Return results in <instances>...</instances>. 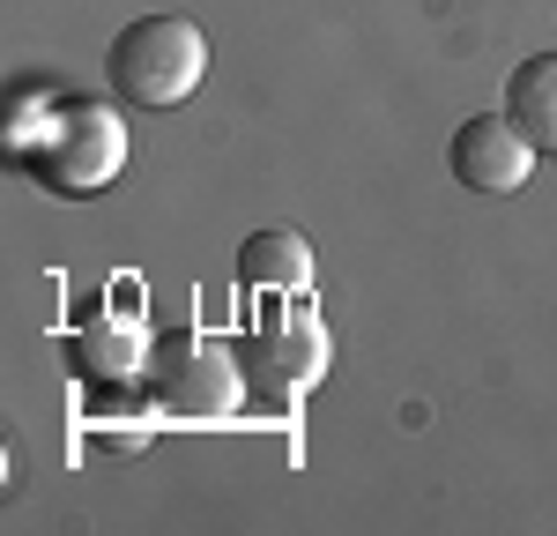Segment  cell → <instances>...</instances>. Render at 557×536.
<instances>
[{
    "label": "cell",
    "instance_id": "obj_1",
    "mask_svg": "<svg viewBox=\"0 0 557 536\" xmlns=\"http://www.w3.org/2000/svg\"><path fill=\"white\" fill-rule=\"evenodd\" d=\"M104 75H112V97L141 112H178L209 75V31L194 15H134L104 52Z\"/></svg>",
    "mask_w": 557,
    "mask_h": 536
},
{
    "label": "cell",
    "instance_id": "obj_2",
    "mask_svg": "<svg viewBox=\"0 0 557 536\" xmlns=\"http://www.w3.org/2000/svg\"><path fill=\"white\" fill-rule=\"evenodd\" d=\"M127 120L112 112V105H60L52 120H45L30 142H23V172L38 179L45 194H60V202H89V194H104L112 179L127 172Z\"/></svg>",
    "mask_w": 557,
    "mask_h": 536
},
{
    "label": "cell",
    "instance_id": "obj_3",
    "mask_svg": "<svg viewBox=\"0 0 557 536\" xmlns=\"http://www.w3.org/2000/svg\"><path fill=\"white\" fill-rule=\"evenodd\" d=\"M246 388L253 395H275V402H298L327 380V328L312 313H268L260 328H246Z\"/></svg>",
    "mask_w": 557,
    "mask_h": 536
},
{
    "label": "cell",
    "instance_id": "obj_4",
    "mask_svg": "<svg viewBox=\"0 0 557 536\" xmlns=\"http://www.w3.org/2000/svg\"><path fill=\"white\" fill-rule=\"evenodd\" d=\"M149 395L164 402L172 417H231L238 395H246V365L223 351V343H164L157 351V373H149Z\"/></svg>",
    "mask_w": 557,
    "mask_h": 536
},
{
    "label": "cell",
    "instance_id": "obj_5",
    "mask_svg": "<svg viewBox=\"0 0 557 536\" xmlns=\"http://www.w3.org/2000/svg\"><path fill=\"white\" fill-rule=\"evenodd\" d=\"M454 179L469 186V194H520L528 179H535V142L513 127V112H475L454 127Z\"/></svg>",
    "mask_w": 557,
    "mask_h": 536
},
{
    "label": "cell",
    "instance_id": "obj_6",
    "mask_svg": "<svg viewBox=\"0 0 557 536\" xmlns=\"http://www.w3.org/2000/svg\"><path fill=\"white\" fill-rule=\"evenodd\" d=\"M238 283L260 291V299H290V291H312V246L298 231H253L238 246Z\"/></svg>",
    "mask_w": 557,
    "mask_h": 536
},
{
    "label": "cell",
    "instance_id": "obj_7",
    "mask_svg": "<svg viewBox=\"0 0 557 536\" xmlns=\"http://www.w3.org/2000/svg\"><path fill=\"white\" fill-rule=\"evenodd\" d=\"M506 112H513V127L557 157V52H528L513 68V83H506Z\"/></svg>",
    "mask_w": 557,
    "mask_h": 536
}]
</instances>
